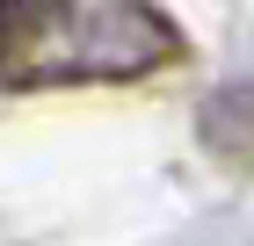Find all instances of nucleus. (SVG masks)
<instances>
[{"label":"nucleus","instance_id":"2","mask_svg":"<svg viewBox=\"0 0 254 246\" xmlns=\"http://www.w3.org/2000/svg\"><path fill=\"white\" fill-rule=\"evenodd\" d=\"M196 145L211 152L225 174L254 181V87H247V80L203 95V109H196Z\"/></svg>","mask_w":254,"mask_h":246},{"label":"nucleus","instance_id":"1","mask_svg":"<svg viewBox=\"0 0 254 246\" xmlns=\"http://www.w3.org/2000/svg\"><path fill=\"white\" fill-rule=\"evenodd\" d=\"M182 29L153 0H0V87H102L182 65Z\"/></svg>","mask_w":254,"mask_h":246}]
</instances>
